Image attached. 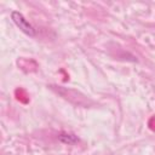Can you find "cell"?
<instances>
[{
  "instance_id": "1",
  "label": "cell",
  "mask_w": 155,
  "mask_h": 155,
  "mask_svg": "<svg viewBox=\"0 0 155 155\" xmlns=\"http://www.w3.org/2000/svg\"><path fill=\"white\" fill-rule=\"evenodd\" d=\"M11 19L16 24V27L21 31H23L25 35H28V36H35L36 35L35 28L25 19V17L19 11H12L11 12Z\"/></svg>"
},
{
  "instance_id": "2",
  "label": "cell",
  "mask_w": 155,
  "mask_h": 155,
  "mask_svg": "<svg viewBox=\"0 0 155 155\" xmlns=\"http://www.w3.org/2000/svg\"><path fill=\"white\" fill-rule=\"evenodd\" d=\"M58 140L63 144H68V145H73L75 143L79 142L78 136H75L74 133H69V132H61L58 134Z\"/></svg>"
}]
</instances>
